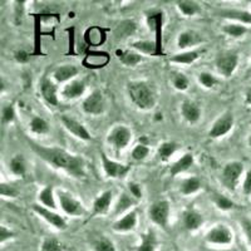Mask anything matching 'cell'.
<instances>
[{
  "mask_svg": "<svg viewBox=\"0 0 251 251\" xmlns=\"http://www.w3.org/2000/svg\"><path fill=\"white\" fill-rule=\"evenodd\" d=\"M86 89H87V86L84 80L73 79L63 87L60 94H62V97L66 98V100H78V98H80L82 96H84Z\"/></svg>",
  "mask_w": 251,
  "mask_h": 251,
  "instance_id": "19",
  "label": "cell"
},
{
  "mask_svg": "<svg viewBox=\"0 0 251 251\" xmlns=\"http://www.w3.org/2000/svg\"><path fill=\"white\" fill-rule=\"evenodd\" d=\"M215 251H237V250L234 248H224V249H217V250Z\"/></svg>",
  "mask_w": 251,
  "mask_h": 251,
  "instance_id": "52",
  "label": "cell"
},
{
  "mask_svg": "<svg viewBox=\"0 0 251 251\" xmlns=\"http://www.w3.org/2000/svg\"><path fill=\"white\" fill-rule=\"evenodd\" d=\"M177 9L183 17H195V15L200 14L202 12L200 4L191 0H181L177 1Z\"/></svg>",
  "mask_w": 251,
  "mask_h": 251,
  "instance_id": "34",
  "label": "cell"
},
{
  "mask_svg": "<svg viewBox=\"0 0 251 251\" xmlns=\"http://www.w3.org/2000/svg\"><path fill=\"white\" fill-rule=\"evenodd\" d=\"M131 48L140 54H147L151 57H158L162 54V51L157 47L156 40H137L131 44Z\"/></svg>",
  "mask_w": 251,
  "mask_h": 251,
  "instance_id": "26",
  "label": "cell"
},
{
  "mask_svg": "<svg viewBox=\"0 0 251 251\" xmlns=\"http://www.w3.org/2000/svg\"><path fill=\"white\" fill-rule=\"evenodd\" d=\"M29 146L40 160L53 169L62 170L75 178H86V161L82 156L72 153L60 147H49L29 141Z\"/></svg>",
  "mask_w": 251,
  "mask_h": 251,
  "instance_id": "1",
  "label": "cell"
},
{
  "mask_svg": "<svg viewBox=\"0 0 251 251\" xmlns=\"http://www.w3.org/2000/svg\"><path fill=\"white\" fill-rule=\"evenodd\" d=\"M181 116L187 123L195 125L202 117V109L194 100H185L181 103Z\"/></svg>",
  "mask_w": 251,
  "mask_h": 251,
  "instance_id": "18",
  "label": "cell"
},
{
  "mask_svg": "<svg viewBox=\"0 0 251 251\" xmlns=\"http://www.w3.org/2000/svg\"><path fill=\"white\" fill-rule=\"evenodd\" d=\"M158 239L153 228H147L141 235L140 243L134 246V251H157L158 249Z\"/></svg>",
  "mask_w": 251,
  "mask_h": 251,
  "instance_id": "20",
  "label": "cell"
},
{
  "mask_svg": "<svg viewBox=\"0 0 251 251\" xmlns=\"http://www.w3.org/2000/svg\"><path fill=\"white\" fill-rule=\"evenodd\" d=\"M82 111L89 116H100L106 111V100L100 89H94L82 102Z\"/></svg>",
  "mask_w": 251,
  "mask_h": 251,
  "instance_id": "9",
  "label": "cell"
},
{
  "mask_svg": "<svg viewBox=\"0 0 251 251\" xmlns=\"http://www.w3.org/2000/svg\"><path fill=\"white\" fill-rule=\"evenodd\" d=\"M244 165L240 161H231L224 166L221 172V183L227 188L228 191L234 192L243 176Z\"/></svg>",
  "mask_w": 251,
  "mask_h": 251,
  "instance_id": "7",
  "label": "cell"
},
{
  "mask_svg": "<svg viewBox=\"0 0 251 251\" xmlns=\"http://www.w3.org/2000/svg\"><path fill=\"white\" fill-rule=\"evenodd\" d=\"M100 161H102L103 171L108 178H114V180L123 178L131 170L128 165H125V163L117 162V161L109 158L104 151H100Z\"/></svg>",
  "mask_w": 251,
  "mask_h": 251,
  "instance_id": "11",
  "label": "cell"
},
{
  "mask_svg": "<svg viewBox=\"0 0 251 251\" xmlns=\"http://www.w3.org/2000/svg\"><path fill=\"white\" fill-rule=\"evenodd\" d=\"M206 244L219 248H228L234 241V232L225 224H217L211 227L205 235Z\"/></svg>",
  "mask_w": 251,
  "mask_h": 251,
  "instance_id": "3",
  "label": "cell"
},
{
  "mask_svg": "<svg viewBox=\"0 0 251 251\" xmlns=\"http://www.w3.org/2000/svg\"><path fill=\"white\" fill-rule=\"evenodd\" d=\"M57 201V195H55L54 188H53L51 185H48L44 188H42L39 194H38V203H40V205L47 208H50L53 211H55L58 208Z\"/></svg>",
  "mask_w": 251,
  "mask_h": 251,
  "instance_id": "25",
  "label": "cell"
},
{
  "mask_svg": "<svg viewBox=\"0 0 251 251\" xmlns=\"http://www.w3.org/2000/svg\"><path fill=\"white\" fill-rule=\"evenodd\" d=\"M9 170L14 176L18 177H24L26 175V161L24 158L23 154H14L12 157V160L9 161Z\"/></svg>",
  "mask_w": 251,
  "mask_h": 251,
  "instance_id": "31",
  "label": "cell"
},
{
  "mask_svg": "<svg viewBox=\"0 0 251 251\" xmlns=\"http://www.w3.org/2000/svg\"><path fill=\"white\" fill-rule=\"evenodd\" d=\"M243 191L245 195H251V170L246 174L245 180H244L243 183Z\"/></svg>",
  "mask_w": 251,
  "mask_h": 251,
  "instance_id": "50",
  "label": "cell"
},
{
  "mask_svg": "<svg viewBox=\"0 0 251 251\" xmlns=\"http://www.w3.org/2000/svg\"><path fill=\"white\" fill-rule=\"evenodd\" d=\"M55 195H57L58 205L66 215L71 217H78L86 214V208L83 203L78 199H75L71 192L66 190H57Z\"/></svg>",
  "mask_w": 251,
  "mask_h": 251,
  "instance_id": "6",
  "label": "cell"
},
{
  "mask_svg": "<svg viewBox=\"0 0 251 251\" xmlns=\"http://www.w3.org/2000/svg\"><path fill=\"white\" fill-rule=\"evenodd\" d=\"M29 128H30L31 133L38 134V136H43V134H47L50 131L49 123L43 117H39V116H34L31 118L30 122H29Z\"/></svg>",
  "mask_w": 251,
  "mask_h": 251,
  "instance_id": "36",
  "label": "cell"
},
{
  "mask_svg": "<svg viewBox=\"0 0 251 251\" xmlns=\"http://www.w3.org/2000/svg\"><path fill=\"white\" fill-rule=\"evenodd\" d=\"M245 102H246V104L251 106V87L248 89V92H246V94H245Z\"/></svg>",
  "mask_w": 251,
  "mask_h": 251,
  "instance_id": "51",
  "label": "cell"
},
{
  "mask_svg": "<svg viewBox=\"0 0 251 251\" xmlns=\"http://www.w3.org/2000/svg\"><path fill=\"white\" fill-rule=\"evenodd\" d=\"M113 200V192L111 190H106L102 194L98 195L93 201V214L94 215H106L108 214Z\"/></svg>",
  "mask_w": 251,
  "mask_h": 251,
  "instance_id": "23",
  "label": "cell"
},
{
  "mask_svg": "<svg viewBox=\"0 0 251 251\" xmlns=\"http://www.w3.org/2000/svg\"><path fill=\"white\" fill-rule=\"evenodd\" d=\"M40 94L44 102L51 107L59 106V98H58L57 83L53 82L49 78H43L40 82Z\"/></svg>",
  "mask_w": 251,
  "mask_h": 251,
  "instance_id": "16",
  "label": "cell"
},
{
  "mask_svg": "<svg viewBox=\"0 0 251 251\" xmlns=\"http://www.w3.org/2000/svg\"><path fill=\"white\" fill-rule=\"evenodd\" d=\"M127 94L132 104L141 111H151L156 106V91L147 80H129L127 83Z\"/></svg>",
  "mask_w": 251,
  "mask_h": 251,
  "instance_id": "2",
  "label": "cell"
},
{
  "mask_svg": "<svg viewBox=\"0 0 251 251\" xmlns=\"http://www.w3.org/2000/svg\"><path fill=\"white\" fill-rule=\"evenodd\" d=\"M40 251H66V246L58 237L47 236L40 244Z\"/></svg>",
  "mask_w": 251,
  "mask_h": 251,
  "instance_id": "37",
  "label": "cell"
},
{
  "mask_svg": "<svg viewBox=\"0 0 251 251\" xmlns=\"http://www.w3.org/2000/svg\"><path fill=\"white\" fill-rule=\"evenodd\" d=\"M31 210L40 217L43 219L47 224L51 225L57 230H60V231H64L68 227V224H67L66 219L63 216H60L59 214H57L55 211L50 210V208H47L44 206H42L40 203H33L31 205Z\"/></svg>",
  "mask_w": 251,
  "mask_h": 251,
  "instance_id": "12",
  "label": "cell"
},
{
  "mask_svg": "<svg viewBox=\"0 0 251 251\" xmlns=\"http://www.w3.org/2000/svg\"><path fill=\"white\" fill-rule=\"evenodd\" d=\"M205 223L203 215L197 208L187 207L182 214V225L188 232H195L200 230L201 226Z\"/></svg>",
  "mask_w": 251,
  "mask_h": 251,
  "instance_id": "15",
  "label": "cell"
},
{
  "mask_svg": "<svg viewBox=\"0 0 251 251\" xmlns=\"http://www.w3.org/2000/svg\"><path fill=\"white\" fill-rule=\"evenodd\" d=\"M133 133L131 129L125 125H118L109 131L107 134V143L111 146L114 152L120 154L123 150H126L132 142Z\"/></svg>",
  "mask_w": 251,
  "mask_h": 251,
  "instance_id": "4",
  "label": "cell"
},
{
  "mask_svg": "<svg viewBox=\"0 0 251 251\" xmlns=\"http://www.w3.org/2000/svg\"><path fill=\"white\" fill-rule=\"evenodd\" d=\"M147 215L151 223L160 226L163 230H167L170 224V215H171V203L167 200L154 201L150 205Z\"/></svg>",
  "mask_w": 251,
  "mask_h": 251,
  "instance_id": "5",
  "label": "cell"
},
{
  "mask_svg": "<svg viewBox=\"0 0 251 251\" xmlns=\"http://www.w3.org/2000/svg\"><path fill=\"white\" fill-rule=\"evenodd\" d=\"M79 73V69L73 64H63L57 67L53 72V79L55 83H69L71 80L75 79Z\"/></svg>",
  "mask_w": 251,
  "mask_h": 251,
  "instance_id": "22",
  "label": "cell"
},
{
  "mask_svg": "<svg viewBox=\"0 0 251 251\" xmlns=\"http://www.w3.org/2000/svg\"><path fill=\"white\" fill-rule=\"evenodd\" d=\"M200 57V50L191 49V50L181 51V53H177V54L172 55V57L170 58V62L175 63V64H181V66H191L195 62H197Z\"/></svg>",
  "mask_w": 251,
  "mask_h": 251,
  "instance_id": "28",
  "label": "cell"
},
{
  "mask_svg": "<svg viewBox=\"0 0 251 251\" xmlns=\"http://www.w3.org/2000/svg\"><path fill=\"white\" fill-rule=\"evenodd\" d=\"M128 192L132 195V197H134L136 200H141L143 197V191L141 185L136 182H129L128 183Z\"/></svg>",
  "mask_w": 251,
  "mask_h": 251,
  "instance_id": "47",
  "label": "cell"
},
{
  "mask_svg": "<svg viewBox=\"0 0 251 251\" xmlns=\"http://www.w3.org/2000/svg\"><path fill=\"white\" fill-rule=\"evenodd\" d=\"M14 59L18 63H20V64H24V63H26L29 60V54L25 50H23V49H18L14 53Z\"/></svg>",
  "mask_w": 251,
  "mask_h": 251,
  "instance_id": "49",
  "label": "cell"
},
{
  "mask_svg": "<svg viewBox=\"0 0 251 251\" xmlns=\"http://www.w3.org/2000/svg\"><path fill=\"white\" fill-rule=\"evenodd\" d=\"M162 23L163 14L161 12H152L151 14L147 17V24H149L150 29L156 34V43L161 51H162V49H161V47H162Z\"/></svg>",
  "mask_w": 251,
  "mask_h": 251,
  "instance_id": "24",
  "label": "cell"
},
{
  "mask_svg": "<svg viewBox=\"0 0 251 251\" xmlns=\"http://www.w3.org/2000/svg\"><path fill=\"white\" fill-rule=\"evenodd\" d=\"M13 239H15V232L6 227L5 225L0 226V245L4 246L8 241H12Z\"/></svg>",
  "mask_w": 251,
  "mask_h": 251,
  "instance_id": "46",
  "label": "cell"
},
{
  "mask_svg": "<svg viewBox=\"0 0 251 251\" xmlns=\"http://www.w3.org/2000/svg\"><path fill=\"white\" fill-rule=\"evenodd\" d=\"M17 118V112H15V108L13 104H5L1 109V122L3 125H10L13 123Z\"/></svg>",
  "mask_w": 251,
  "mask_h": 251,
  "instance_id": "44",
  "label": "cell"
},
{
  "mask_svg": "<svg viewBox=\"0 0 251 251\" xmlns=\"http://www.w3.org/2000/svg\"><path fill=\"white\" fill-rule=\"evenodd\" d=\"M24 14H25V1L24 0H18L15 1L14 5V23L17 25H20L22 22H23Z\"/></svg>",
  "mask_w": 251,
  "mask_h": 251,
  "instance_id": "45",
  "label": "cell"
},
{
  "mask_svg": "<svg viewBox=\"0 0 251 251\" xmlns=\"http://www.w3.org/2000/svg\"><path fill=\"white\" fill-rule=\"evenodd\" d=\"M212 201H214L215 206L221 211H231L235 208V202L230 200L227 196L221 194H214L212 195Z\"/></svg>",
  "mask_w": 251,
  "mask_h": 251,
  "instance_id": "39",
  "label": "cell"
},
{
  "mask_svg": "<svg viewBox=\"0 0 251 251\" xmlns=\"http://www.w3.org/2000/svg\"><path fill=\"white\" fill-rule=\"evenodd\" d=\"M60 122L64 126V128L69 132L71 134H73L75 138L80 141H86V142H89V141L93 140L92 137L91 132L87 129V127L83 125L82 122L77 121L75 118L71 117V116H67V114H63L60 117Z\"/></svg>",
  "mask_w": 251,
  "mask_h": 251,
  "instance_id": "13",
  "label": "cell"
},
{
  "mask_svg": "<svg viewBox=\"0 0 251 251\" xmlns=\"http://www.w3.org/2000/svg\"><path fill=\"white\" fill-rule=\"evenodd\" d=\"M201 180L196 176L187 177L180 183V194L183 196H191V195L197 194L201 190Z\"/></svg>",
  "mask_w": 251,
  "mask_h": 251,
  "instance_id": "30",
  "label": "cell"
},
{
  "mask_svg": "<svg viewBox=\"0 0 251 251\" xmlns=\"http://www.w3.org/2000/svg\"><path fill=\"white\" fill-rule=\"evenodd\" d=\"M194 163H195L194 154L192 153L182 154L181 158H178L176 162L171 165V167H170V175H171L172 177L178 176V175L183 174V172L188 171V170L191 169L192 166H194Z\"/></svg>",
  "mask_w": 251,
  "mask_h": 251,
  "instance_id": "27",
  "label": "cell"
},
{
  "mask_svg": "<svg viewBox=\"0 0 251 251\" xmlns=\"http://www.w3.org/2000/svg\"><path fill=\"white\" fill-rule=\"evenodd\" d=\"M220 17L225 19L235 20L240 24H251V13L246 10H237V9H225L219 13Z\"/></svg>",
  "mask_w": 251,
  "mask_h": 251,
  "instance_id": "29",
  "label": "cell"
},
{
  "mask_svg": "<svg viewBox=\"0 0 251 251\" xmlns=\"http://www.w3.org/2000/svg\"><path fill=\"white\" fill-rule=\"evenodd\" d=\"M138 225V212L132 210L128 214L123 215L122 217L117 219L112 225V230L117 234H127L136 230Z\"/></svg>",
  "mask_w": 251,
  "mask_h": 251,
  "instance_id": "14",
  "label": "cell"
},
{
  "mask_svg": "<svg viewBox=\"0 0 251 251\" xmlns=\"http://www.w3.org/2000/svg\"><path fill=\"white\" fill-rule=\"evenodd\" d=\"M197 80L206 89H212L219 84V79L210 72H201L200 75H197Z\"/></svg>",
  "mask_w": 251,
  "mask_h": 251,
  "instance_id": "41",
  "label": "cell"
},
{
  "mask_svg": "<svg viewBox=\"0 0 251 251\" xmlns=\"http://www.w3.org/2000/svg\"><path fill=\"white\" fill-rule=\"evenodd\" d=\"M223 31L230 38H241L248 33V28L240 23H228L223 26Z\"/></svg>",
  "mask_w": 251,
  "mask_h": 251,
  "instance_id": "38",
  "label": "cell"
},
{
  "mask_svg": "<svg viewBox=\"0 0 251 251\" xmlns=\"http://www.w3.org/2000/svg\"><path fill=\"white\" fill-rule=\"evenodd\" d=\"M249 145H250V147H251V136H250V138H249Z\"/></svg>",
  "mask_w": 251,
  "mask_h": 251,
  "instance_id": "53",
  "label": "cell"
},
{
  "mask_svg": "<svg viewBox=\"0 0 251 251\" xmlns=\"http://www.w3.org/2000/svg\"><path fill=\"white\" fill-rule=\"evenodd\" d=\"M180 251H187V250H180Z\"/></svg>",
  "mask_w": 251,
  "mask_h": 251,
  "instance_id": "54",
  "label": "cell"
},
{
  "mask_svg": "<svg viewBox=\"0 0 251 251\" xmlns=\"http://www.w3.org/2000/svg\"><path fill=\"white\" fill-rule=\"evenodd\" d=\"M0 195L4 199H17L19 196V190L12 183L8 182H1L0 183Z\"/></svg>",
  "mask_w": 251,
  "mask_h": 251,
  "instance_id": "43",
  "label": "cell"
},
{
  "mask_svg": "<svg viewBox=\"0 0 251 251\" xmlns=\"http://www.w3.org/2000/svg\"><path fill=\"white\" fill-rule=\"evenodd\" d=\"M91 249L92 251H117L113 241L104 235L94 236L91 240Z\"/></svg>",
  "mask_w": 251,
  "mask_h": 251,
  "instance_id": "32",
  "label": "cell"
},
{
  "mask_svg": "<svg viewBox=\"0 0 251 251\" xmlns=\"http://www.w3.org/2000/svg\"><path fill=\"white\" fill-rule=\"evenodd\" d=\"M178 149V143L174 142V141H166L162 142L158 146V150H157V154H158V158L162 162H169L171 160V157L174 156L175 152Z\"/></svg>",
  "mask_w": 251,
  "mask_h": 251,
  "instance_id": "35",
  "label": "cell"
},
{
  "mask_svg": "<svg viewBox=\"0 0 251 251\" xmlns=\"http://www.w3.org/2000/svg\"><path fill=\"white\" fill-rule=\"evenodd\" d=\"M235 125L234 114L231 112H225L212 123L211 128L208 131V136L214 140H219V138L225 137L226 134H228L232 131Z\"/></svg>",
  "mask_w": 251,
  "mask_h": 251,
  "instance_id": "10",
  "label": "cell"
},
{
  "mask_svg": "<svg viewBox=\"0 0 251 251\" xmlns=\"http://www.w3.org/2000/svg\"><path fill=\"white\" fill-rule=\"evenodd\" d=\"M172 86L176 91L178 92H185L190 88V79L187 78V75L181 73V72H177L172 75Z\"/></svg>",
  "mask_w": 251,
  "mask_h": 251,
  "instance_id": "40",
  "label": "cell"
},
{
  "mask_svg": "<svg viewBox=\"0 0 251 251\" xmlns=\"http://www.w3.org/2000/svg\"><path fill=\"white\" fill-rule=\"evenodd\" d=\"M240 224H241V227H243L244 235H245L246 240H248L249 245L251 246V219L244 217L243 220H240Z\"/></svg>",
  "mask_w": 251,
  "mask_h": 251,
  "instance_id": "48",
  "label": "cell"
},
{
  "mask_svg": "<svg viewBox=\"0 0 251 251\" xmlns=\"http://www.w3.org/2000/svg\"><path fill=\"white\" fill-rule=\"evenodd\" d=\"M239 66V54L236 51H221L215 60V67L220 75L230 78Z\"/></svg>",
  "mask_w": 251,
  "mask_h": 251,
  "instance_id": "8",
  "label": "cell"
},
{
  "mask_svg": "<svg viewBox=\"0 0 251 251\" xmlns=\"http://www.w3.org/2000/svg\"><path fill=\"white\" fill-rule=\"evenodd\" d=\"M137 203V200L132 197L128 191H123L118 197L117 202L113 206V215L114 216H123L132 211L131 208Z\"/></svg>",
  "mask_w": 251,
  "mask_h": 251,
  "instance_id": "21",
  "label": "cell"
},
{
  "mask_svg": "<svg viewBox=\"0 0 251 251\" xmlns=\"http://www.w3.org/2000/svg\"><path fill=\"white\" fill-rule=\"evenodd\" d=\"M118 59L126 67H136L142 62L143 57L138 51L133 50V49H128V50L118 51Z\"/></svg>",
  "mask_w": 251,
  "mask_h": 251,
  "instance_id": "33",
  "label": "cell"
},
{
  "mask_svg": "<svg viewBox=\"0 0 251 251\" xmlns=\"http://www.w3.org/2000/svg\"><path fill=\"white\" fill-rule=\"evenodd\" d=\"M150 152V147L146 143H140V145L134 146V149L132 150L131 156L134 161H137V162H141V161H145L147 157H149Z\"/></svg>",
  "mask_w": 251,
  "mask_h": 251,
  "instance_id": "42",
  "label": "cell"
},
{
  "mask_svg": "<svg viewBox=\"0 0 251 251\" xmlns=\"http://www.w3.org/2000/svg\"><path fill=\"white\" fill-rule=\"evenodd\" d=\"M203 42L200 33L195 30H183L177 37V48L181 50H191V48L199 46Z\"/></svg>",
  "mask_w": 251,
  "mask_h": 251,
  "instance_id": "17",
  "label": "cell"
}]
</instances>
